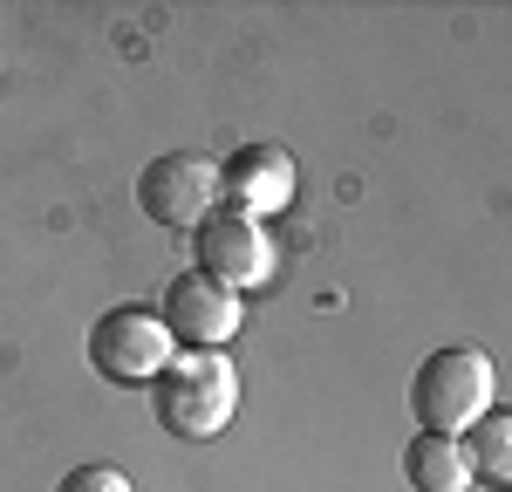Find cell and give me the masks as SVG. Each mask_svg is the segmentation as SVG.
<instances>
[{"instance_id":"6","label":"cell","mask_w":512,"mask_h":492,"mask_svg":"<svg viewBox=\"0 0 512 492\" xmlns=\"http://www.w3.org/2000/svg\"><path fill=\"white\" fill-rule=\"evenodd\" d=\"M164 328H171V342L178 349H226L239 335V322H246V301H239L233 287H219L212 274H178V281L164 287L158 301Z\"/></svg>"},{"instance_id":"1","label":"cell","mask_w":512,"mask_h":492,"mask_svg":"<svg viewBox=\"0 0 512 492\" xmlns=\"http://www.w3.org/2000/svg\"><path fill=\"white\" fill-rule=\"evenodd\" d=\"M151 410H158V424L171 438H192V445L219 438V431L233 424V410H239L233 356H219V349H178L171 369L151 383Z\"/></svg>"},{"instance_id":"7","label":"cell","mask_w":512,"mask_h":492,"mask_svg":"<svg viewBox=\"0 0 512 492\" xmlns=\"http://www.w3.org/2000/svg\"><path fill=\"white\" fill-rule=\"evenodd\" d=\"M294 192H301V178H294V158L280 144H239L233 158L219 164V205H233L246 219L287 212Z\"/></svg>"},{"instance_id":"3","label":"cell","mask_w":512,"mask_h":492,"mask_svg":"<svg viewBox=\"0 0 512 492\" xmlns=\"http://www.w3.org/2000/svg\"><path fill=\"white\" fill-rule=\"evenodd\" d=\"M178 356V342H171V328H164L158 308H144V301H117V308H103L96 328H89V363L96 376H110L123 390H151L164 369Z\"/></svg>"},{"instance_id":"10","label":"cell","mask_w":512,"mask_h":492,"mask_svg":"<svg viewBox=\"0 0 512 492\" xmlns=\"http://www.w3.org/2000/svg\"><path fill=\"white\" fill-rule=\"evenodd\" d=\"M55 492H137V486L123 479L117 465H76V472H69Z\"/></svg>"},{"instance_id":"8","label":"cell","mask_w":512,"mask_h":492,"mask_svg":"<svg viewBox=\"0 0 512 492\" xmlns=\"http://www.w3.org/2000/svg\"><path fill=\"white\" fill-rule=\"evenodd\" d=\"M403 479L417 492H465L472 486L465 445H458V438H437V431H417L410 451H403Z\"/></svg>"},{"instance_id":"9","label":"cell","mask_w":512,"mask_h":492,"mask_svg":"<svg viewBox=\"0 0 512 492\" xmlns=\"http://www.w3.org/2000/svg\"><path fill=\"white\" fill-rule=\"evenodd\" d=\"M458 445H465V465H472L478 486L512 492V410H485Z\"/></svg>"},{"instance_id":"2","label":"cell","mask_w":512,"mask_h":492,"mask_svg":"<svg viewBox=\"0 0 512 492\" xmlns=\"http://www.w3.org/2000/svg\"><path fill=\"white\" fill-rule=\"evenodd\" d=\"M492 356L472 349V342H451L424 356V369L410 376V410H417V431H437V438H465L478 417L492 410Z\"/></svg>"},{"instance_id":"4","label":"cell","mask_w":512,"mask_h":492,"mask_svg":"<svg viewBox=\"0 0 512 492\" xmlns=\"http://www.w3.org/2000/svg\"><path fill=\"white\" fill-rule=\"evenodd\" d=\"M192 253H198V274H212L219 287H260L274 274V240H267V226L260 219H246L233 205H212L205 219L192 226Z\"/></svg>"},{"instance_id":"5","label":"cell","mask_w":512,"mask_h":492,"mask_svg":"<svg viewBox=\"0 0 512 492\" xmlns=\"http://www.w3.org/2000/svg\"><path fill=\"white\" fill-rule=\"evenodd\" d=\"M137 205L171 233H192L219 205V164L198 158V151H164V158H151L137 171Z\"/></svg>"}]
</instances>
